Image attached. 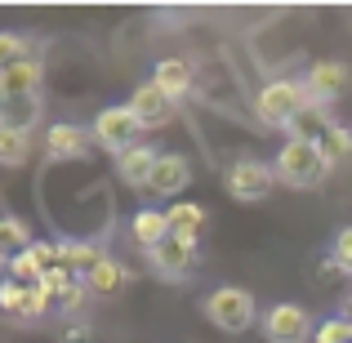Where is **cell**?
<instances>
[{"mask_svg": "<svg viewBox=\"0 0 352 343\" xmlns=\"http://www.w3.org/2000/svg\"><path fill=\"white\" fill-rule=\"evenodd\" d=\"M348 85H352V71H348V63H339V58L312 63L308 76H303V89H308V98H312V103H321V107L339 103V98L348 94Z\"/></svg>", "mask_w": 352, "mask_h": 343, "instance_id": "7", "label": "cell"}, {"mask_svg": "<svg viewBox=\"0 0 352 343\" xmlns=\"http://www.w3.org/2000/svg\"><path fill=\"white\" fill-rule=\"evenodd\" d=\"M89 147H94V134L72 125V120H54V125L45 129V156H50V161H85Z\"/></svg>", "mask_w": 352, "mask_h": 343, "instance_id": "8", "label": "cell"}, {"mask_svg": "<svg viewBox=\"0 0 352 343\" xmlns=\"http://www.w3.org/2000/svg\"><path fill=\"white\" fill-rule=\"evenodd\" d=\"M330 272L352 276V223L335 232V245H330Z\"/></svg>", "mask_w": 352, "mask_h": 343, "instance_id": "26", "label": "cell"}, {"mask_svg": "<svg viewBox=\"0 0 352 343\" xmlns=\"http://www.w3.org/2000/svg\"><path fill=\"white\" fill-rule=\"evenodd\" d=\"M156 161H161V152H156L152 143L129 147L125 156H116V174H120V183H125V188H147V183H152Z\"/></svg>", "mask_w": 352, "mask_h": 343, "instance_id": "12", "label": "cell"}, {"mask_svg": "<svg viewBox=\"0 0 352 343\" xmlns=\"http://www.w3.org/2000/svg\"><path fill=\"white\" fill-rule=\"evenodd\" d=\"M317 147H321V156H326L330 165L348 161V156H352V129H348V125H339V120H335V125H330L326 134L317 138Z\"/></svg>", "mask_w": 352, "mask_h": 343, "instance_id": "22", "label": "cell"}, {"mask_svg": "<svg viewBox=\"0 0 352 343\" xmlns=\"http://www.w3.org/2000/svg\"><path fill=\"white\" fill-rule=\"evenodd\" d=\"M170 214V236H179L183 245H197L201 250V232H206V206H197V201H179V206L165 210Z\"/></svg>", "mask_w": 352, "mask_h": 343, "instance_id": "14", "label": "cell"}, {"mask_svg": "<svg viewBox=\"0 0 352 343\" xmlns=\"http://www.w3.org/2000/svg\"><path fill=\"white\" fill-rule=\"evenodd\" d=\"M85 285H89V294H120L129 285V267L120 263V258L112 254H103L94 267L85 272Z\"/></svg>", "mask_w": 352, "mask_h": 343, "instance_id": "16", "label": "cell"}, {"mask_svg": "<svg viewBox=\"0 0 352 343\" xmlns=\"http://www.w3.org/2000/svg\"><path fill=\"white\" fill-rule=\"evenodd\" d=\"M272 170H276V183H281V188L312 192V188L326 183L330 161L321 156L317 143H308V138H285L281 152H276V161H272Z\"/></svg>", "mask_w": 352, "mask_h": 343, "instance_id": "1", "label": "cell"}, {"mask_svg": "<svg viewBox=\"0 0 352 343\" xmlns=\"http://www.w3.org/2000/svg\"><path fill=\"white\" fill-rule=\"evenodd\" d=\"M129 107L138 112V120H143L147 129H156V125H170L174 120V112H179V103H174L165 89H156L152 80H143V85L129 94Z\"/></svg>", "mask_w": 352, "mask_h": 343, "instance_id": "11", "label": "cell"}, {"mask_svg": "<svg viewBox=\"0 0 352 343\" xmlns=\"http://www.w3.org/2000/svg\"><path fill=\"white\" fill-rule=\"evenodd\" d=\"M27 290H32V285L5 281V285H0V312H9V317H18V312H23V303H27Z\"/></svg>", "mask_w": 352, "mask_h": 343, "instance_id": "29", "label": "cell"}, {"mask_svg": "<svg viewBox=\"0 0 352 343\" xmlns=\"http://www.w3.org/2000/svg\"><path fill=\"white\" fill-rule=\"evenodd\" d=\"M192 183V161L179 152H161V161H156L152 170V183H147V192H156V197H183V188Z\"/></svg>", "mask_w": 352, "mask_h": 343, "instance_id": "10", "label": "cell"}, {"mask_svg": "<svg viewBox=\"0 0 352 343\" xmlns=\"http://www.w3.org/2000/svg\"><path fill=\"white\" fill-rule=\"evenodd\" d=\"M339 317H344V321H352V294L344 299V312H339Z\"/></svg>", "mask_w": 352, "mask_h": 343, "instance_id": "31", "label": "cell"}, {"mask_svg": "<svg viewBox=\"0 0 352 343\" xmlns=\"http://www.w3.org/2000/svg\"><path fill=\"white\" fill-rule=\"evenodd\" d=\"M303 103H308V89H303V80L276 76V80H267V85L258 89L254 116H258V125L285 129V134H290V125H294V116L303 112Z\"/></svg>", "mask_w": 352, "mask_h": 343, "instance_id": "2", "label": "cell"}, {"mask_svg": "<svg viewBox=\"0 0 352 343\" xmlns=\"http://www.w3.org/2000/svg\"><path fill=\"white\" fill-rule=\"evenodd\" d=\"M147 258H152V267H156L161 276H170V281H183V276L197 272L201 250H197V245H183L179 236H170V241H161L156 250H147Z\"/></svg>", "mask_w": 352, "mask_h": 343, "instance_id": "9", "label": "cell"}, {"mask_svg": "<svg viewBox=\"0 0 352 343\" xmlns=\"http://www.w3.org/2000/svg\"><path fill=\"white\" fill-rule=\"evenodd\" d=\"M41 94H14L5 103V112H0V125H9V129H27L32 134V125L41 120Z\"/></svg>", "mask_w": 352, "mask_h": 343, "instance_id": "20", "label": "cell"}, {"mask_svg": "<svg viewBox=\"0 0 352 343\" xmlns=\"http://www.w3.org/2000/svg\"><path fill=\"white\" fill-rule=\"evenodd\" d=\"M152 85L165 89L174 103H183V98L192 94V85H197V71H192L188 58H161V63H156V71H152Z\"/></svg>", "mask_w": 352, "mask_h": 343, "instance_id": "13", "label": "cell"}, {"mask_svg": "<svg viewBox=\"0 0 352 343\" xmlns=\"http://www.w3.org/2000/svg\"><path fill=\"white\" fill-rule=\"evenodd\" d=\"M23 58H32V45H27V36L0 32V76H5L14 63H23Z\"/></svg>", "mask_w": 352, "mask_h": 343, "instance_id": "24", "label": "cell"}, {"mask_svg": "<svg viewBox=\"0 0 352 343\" xmlns=\"http://www.w3.org/2000/svg\"><path fill=\"white\" fill-rule=\"evenodd\" d=\"M58 303H63V312H67V317L76 321V312H80V308L89 303V285H85V276H80V281H72L67 290L58 294Z\"/></svg>", "mask_w": 352, "mask_h": 343, "instance_id": "28", "label": "cell"}, {"mask_svg": "<svg viewBox=\"0 0 352 343\" xmlns=\"http://www.w3.org/2000/svg\"><path fill=\"white\" fill-rule=\"evenodd\" d=\"M89 339H94L89 321H67V326L58 330V343H89Z\"/></svg>", "mask_w": 352, "mask_h": 343, "instance_id": "30", "label": "cell"}, {"mask_svg": "<svg viewBox=\"0 0 352 343\" xmlns=\"http://www.w3.org/2000/svg\"><path fill=\"white\" fill-rule=\"evenodd\" d=\"M54 308V294L45 290V285H32V290H27V303H23V312H18V326H32V321H41L45 312Z\"/></svg>", "mask_w": 352, "mask_h": 343, "instance_id": "25", "label": "cell"}, {"mask_svg": "<svg viewBox=\"0 0 352 343\" xmlns=\"http://www.w3.org/2000/svg\"><path fill=\"white\" fill-rule=\"evenodd\" d=\"M98 258H103V250L94 241H58V267H67L72 276H85Z\"/></svg>", "mask_w": 352, "mask_h": 343, "instance_id": "19", "label": "cell"}, {"mask_svg": "<svg viewBox=\"0 0 352 343\" xmlns=\"http://www.w3.org/2000/svg\"><path fill=\"white\" fill-rule=\"evenodd\" d=\"M36 241H32V228L14 214H0V263H14L18 254H27Z\"/></svg>", "mask_w": 352, "mask_h": 343, "instance_id": "18", "label": "cell"}, {"mask_svg": "<svg viewBox=\"0 0 352 343\" xmlns=\"http://www.w3.org/2000/svg\"><path fill=\"white\" fill-rule=\"evenodd\" d=\"M223 188H228V197H232V201H241V206H254V201H267V197H272L276 170L267 161H258V156H241V161L228 165Z\"/></svg>", "mask_w": 352, "mask_h": 343, "instance_id": "5", "label": "cell"}, {"mask_svg": "<svg viewBox=\"0 0 352 343\" xmlns=\"http://www.w3.org/2000/svg\"><path fill=\"white\" fill-rule=\"evenodd\" d=\"M201 312H206V321L214 330H223V335H245V330L254 326V294H250L245 285H219V290L206 294Z\"/></svg>", "mask_w": 352, "mask_h": 343, "instance_id": "3", "label": "cell"}, {"mask_svg": "<svg viewBox=\"0 0 352 343\" xmlns=\"http://www.w3.org/2000/svg\"><path fill=\"white\" fill-rule=\"evenodd\" d=\"M312 343H352V321H344V317L321 321L317 335H312Z\"/></svg>", "mask_w": 352, "mask_h": 343, "instance_id": "27", "label": "cell"}, {"mask_svg": "<svg viewBox=\"0 0 352 343\" xmlns=\"http://www.w3.org/2000/svg\"><path fill=\"white\" fill-rule=\"evenodd\" d=\"M5 103H9V89H5V80H0V112H5Z\"/></svg>", "mask_w": 352, "mask_h": 343, "instance_id": "32", "label": "cell"}, {"mask_svg": "<svg viewBox=\"0 0 352 343\" xmlns=\"http://www.w3.org/2000/svg\"><path fill=\"white\" fill-rule=\"evenodd\" d=\"M0 80H5L9 98H14V94H41V89H45V67H41V58L32 54V58L14 63V67H9Z\"/></svg>", "mask_w": 352, "mask_h": 343, "instance_id": "17", "label": "cell"}, {"mask_svg": "<svg viewBox=\"0 0 352 343\" xmlns=\"http://www.w3.org/2000/svg\"><path fill=\"white\" fill-rule=\"evenodd\" d=\"M45 272H50V267L41 263L36 245L27 250V254H18L14 263H9V281H18V285H41V281H45Z\"/></svg>", "mask_w": 352, "mask_h": 343, "instance_id": "23", "label": "cell"}, {"mask_svg": "<svg viewBox=\"0 0 352 343\" xmlns=\"http://www.w3.org/2000/svg\"><path fill=\"white\" fill-rule=\"evenodd\" d=\"M27 161H32V134L0 125V170H18Z\"/></svg>", "mask_w": 352, "mask_h": 343, "instance_id": "21", "label": "cell"}, {"mask_svg": "<svg viewBox=\"0 0 352 343\" xmlns=\"http://www.w3.org/2000/svg\"><path fill=\"white\" fill-rule=\"evenodd\" d=\"M263 339L267 343H308L317 335V326H312L308 308H299V303H272V308L263 312Z\"/></svg>", "mask_w": 352, "mask_h": 343, "instance_id": "6", "label": "cell"}, {"mask_svg": "<svg viewBox=\"0 0 352 343\" xmlns=\"http://www.w3.org/2000/svg\"><path fill=\"white\" fill-rule=\"evenodd\" d=\"M129 236H134V245L156 250L161 241H170V214L156 210V206H143L134 219H129Z\"/></svg>", "mask_w": 352, "mask_h": 343, "instance_id": "15", "label": "cell"}, {"mask_svg": "<svg viewBox=\"0 0 352 343\" xmlns=\"http://www.w3.org/2000/svg\"><path fill=\"white\" fill-rule=\"evenodd\" d=\"M143 120L129 103H116V107H103V112L94 116V125H89V134H94V147H103V152L112 156H125L129 147L143 143Z\"/></svg>", "mask_w": 352, "mask_h": 343, "instance_id": "4", "label": "cell"}]
</instances>
